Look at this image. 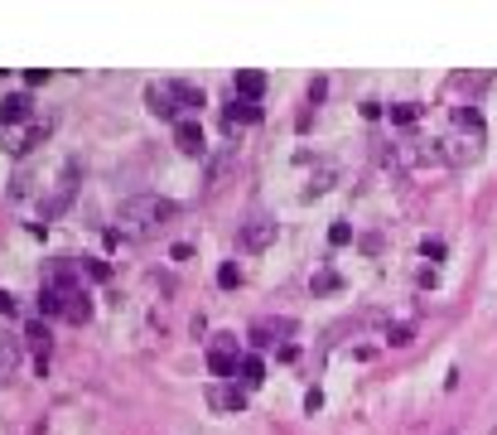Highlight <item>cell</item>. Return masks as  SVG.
<instances>
[{"label": "cell", "instance_id": "6da1fadb", "mask_svg": "<svg viewBox=\"0 0 497 435\" xmlns=\"http://www.w3.org/2000/svg\"><path fill=\"white\" fill-rule=\"evenodd\" d=\"M174 213H179L174 199H160V194H135V199L121 204V222H126L130 232H155L160 222H169Z\"/></svg>", "mask_w": 497, "mask_h": 435}, {"label": "cell", "instance_id": "7a4b0ae2", "mask_svg": "<svg viewBox=\"0 0 497 435\" xmlns=\"http://www.w3.org/2000/svg\"><path fill=\"white\" fill-rule=\"evenodd\" d=\"M439 155H444V165H473L483 155V126H478V116H464L454 136H439Z\"/></svg>", "mask_w": 497, "mask_h": 435}, {"label": "cell", "instance_id": "3957f363", "mask_svg": "<svg viewBox=\"0 0 497 435\" xmlns=\"http://www.w3.org/2000/svg\"><path fill=\"white\" fill-rule=\"evenodd\" d=\"M276 232H280V227H276V218L256 213V218H246V222H242V247H246V252H266V247L276 242Z\"/></svg>", "mask_w": 497, "mask_h": 435}, {"label": "cell", "instance_id": "277c9868", "mask_svg": "<svg viewBox=\"0 0 497 435\" xmlns=\"http://www.w3.org/2000/svg\"><path fill=\"white\" fill-rule=\"evenodd\" d=\"M208 368H212L217 377H232V372H237V334H217V338H212Z\"/></svg>", "mask_w": 497, "mask_h": 435}, {"label": "cell", "instance_id": "5b68a950", "mask_svg": "<svg viewBox=\"0 0 497 435\" xmlns=\"http://www.w3.org/2000/svg\"><path fill=\"white\" fill-rule=\"evenodd\" d=\"M174 145H179L184 155H208V145H203V126H199V116H179V121H174Z\"/></svg>", "mask_w": 497, "mask_h": 435}, {"label": "cell", "instance_id": "8992f818", "mask_svg": "<svg viewBox=\"0 0 497 435\" xmlns=\"http://www.w3.org/2000/svg\"><path fill=\"white\" fill-rule=\"evenodd\" d=\"M266 92V73H256V68H242L237 78H232V97H246V102H256Z\"/></svg>", "mask_w": 497, "mask_h": 435}, {"label": "cell", "instance_id": "52a82bcc", "mask_svg": "<svg viewBox=\"0 0 497 435\" xmlns=\"http://www.w3.org/2000/svg\"><path fill=\"white\" fill-rule=\"evenodd\" d=\"M29 111H34V102L24 92H10V97H0V126H19V121H29Z\"/></svg>", "mask_w": 497, "mask_h": 435}, {"label": "cell", "instance_id": "ba28073f", "mask_svg": "<svg viewBox=\"0 0 497 435\" xmlns=\"http://www.w3.org/2000/svg\"><path fill=\"white\" fill-rule=\"evenodd\" d=\"M145 102H150L155 116L174 121V88H169V83H150V88H145Z\"/></svg>", "mask_w": 497, "mask_h": 435}, {"label": "cell", "instance_id": "9c48e42d", "mask_svg": "<svg viewBox=\"0 0 497 435\" xmlns=\"http://www.w3.org/2000/svg\"><path fill=\"white\" fill-rule=\"evenodd\" d=\"M232 170H237V150H222V155H212V160H208V194H212V189H222Z\"/></svg>", "mask_w": 497, "mask_h": 435}, {"label": "cell", "instance_id": "30bf717a", "mask_svg": "<svg viewBox=\"0 0 497 435\" xmlns=\"http://www.w3.org/2000/svg\"><path fill=\"white\" fill-rule=\"evenodd\" d=\"M68 320H73V325H87V320H92V295H87V290H73V295H68Z\"/></svg>", "mask_w": 497, "mask_h": 435}, {"label": "cell", "instance_id": "8fae6325", "mask_svg": "<svg viewBox=\"0 0 497 435\" xmlns=\"http://www.w3.org/2000/svg\"><path fill=\"white\" fill-rule=\"evenodd\" d=\"M19 368V343L15 338H0V382H10Z\"/></svg>", "mask_w": 497, "mask_h": 435}, {"label": "cell", "instance_id": "7c38bea8", "mask_svg": "<svg viewBox=\"0 0 497 435\" xmlns=\"http://www.w3.org/2000/svg\"><path fill=\"white\" fill-rule=\"evenodd\" d=\"M227 121H261V107H256V102H246V97H232Z\"/></svg>", "mask_w": 497, "mask_h": 435}, {"label": "cell", "instance_id": "4fadbf2b", "mask_svg": "<svg viewBox=\"0 0 497 435\" xmlns=\"http://www.w3.org/2000/svg\"><path fill=\"white\" fill-rule=\"evenodd\" d=\"M174 88V102H184V107H203L208 97H203V88H194V83H169Z\"/></svg>", "mask_w": 497, "mask_h": 435}, {"label": "cell", "instance_id": "5bb4252c", "mask_svg": "<svg viewBox=\"0 0 497 435\" xmlns=\"http://www.w3.org/2000/svg\"><path fill=\"white\" fill-rule=\"evenodd\" d=\"M217 286H222V290L242 286V266H237V261H222V266H217Z\"/></svg>", "mask_w": 497, "mask_h": 435}, {"label": "cell", "instance_id": "9a60e30c", "mask_svg": "<svg viewBox=\"0 0 497 435\" xmlns=\"http://www.w3.org/2000/svg\"><path fill=\"white\" fill-rule=\"evenodd\" d=\"M391 121H396V126H410V121H420V102H396V107H391Z\"/></svg>", "mask_w": 497, "mask_h": 435}, {"label": "cell", "instance_id": "2e32d148", "mask_svg": "<svg viewBox=\"0 0 497 435\" xmlns=\"http://www.w3.org/2000/svg\"><path fill=\"white\" fill-rule=\"evenodd\" d=\"M333 179H338V170H319V174L309 179V189H304V194L314 199V194H323V189H333Z\"/></svg>", "mask_w": 497, "mask_h": 435}, {"label": "cell", "instance_id": "e0dca14e", "mask_svg": "<svg viewBox=\"0 0 497 435\" xmlns=\"http://www.w3.org/2000/svg\"><path fill=\"white\" fill-rule=\"evenodd\" d=\"M237 368H242V382H246V387H256V382H261V372H266V368H261V358H242Z\"/></svg>", "mask_w": 497, "mask_h": 435}, {"label": "cell", "instance_id": "ac0fdd59", "mask_svg": "<svg viewBox=\"0 0 497 435\" xmlns=\"http://www.w3.org/2000/svg\"><path fill=\"white\" fill-rule=\"evenodd\" d=\"M328 242H333V247H348V242H353V227H348V222H333V227H328Z\"/></svg>", "mask_w": 497, "mask_h": 435}, {"label": "cell", "instance_id": "d6986e66", "mask_svg": "<svg viewBox=\"0 0 497 435\" xmlns=\"http://www.w3.org/2000/svg\"><path fill=\"white\" fill-rule=\"evenodd\" d=\"M328 290H338V276L333 271H319L314 276V295H328Z\"/></svg>", "mask_w": 497, "mask_h": 435}, {"label": "cell", "instance_id": "ffe728a7", "mask_svg": "<svg viewBox=\"0 0 497 435\" xmlns=\"http://www.w3.org/2000/svg\"><path fill=\"white\" fill-rule=\"evenodd\" d=\"M387 338H391V348H405V343H415V329H410V325H396Z\"/></svg>", "mask_w": 497, "mask_h": 435}, {"label": "cell", "instance_id": "44dd1931", "mask_svg": "<svg viewBox=\"0 0 497 435\" xmlns=\"http://www.w3.org/2000/svg\"><path fill=\"white\" fill-rule=\"evenodd\" d=\"M24 83H29V88H39V83H49V68H29V73H24Z\"/></svg>", "mask_w": 497, "mask_h": 435}, {"label": "cell", "instance_id": "7402d4cb", "mask_svg": "<svg viewBox=\"0 0 497 435\" xmlns=\"http://www.w3.org/2000/svg\"><path fill=\"white\" fill-rule=\"evenodd\" d=\"M323 92H328V83H323V78H314V83H309V102H323Z\"/></svg>", "mask_w": 497, "mask_h": 435}, {"label": "cell", "instance_id": "603a6c76", "mask_svg": "<svg viewBox=\"0 0 497 435\" xmlns=\"http://www.w3.org/2000/svg\"><path fill=\"white\" fill-rule=\"evenodd\" d=\"M420 252H425V256H444V242H439V237H425V247H420Z\"/></svg>", "mask_w": 497, "mask_h": 435}, {"label": "cell", "instance_id": "cb8c5ba5", "mask_svg": "<svg viewBox=\"0 0 497 435\" xmlns=\"http://www.w3.org/2000/svg\"><path fill=\"white\" fill-rule=\"evenodd\" d=\"M319 407H323V392H319V387H314V392H304V411H319Z\"/></svg>", "mask_w": 497, "mask_h": 435}, {"label": "cell", "instance_id": "d4e9b609", "mask_svg": "<svg viewBox=\"0 0 497 435\" xmlns=\"http://www.w3.org/2000/svg\"><path fill=\"white\" fill-rule=\"evenodd\" d=\"M0 315H15V295H5V290H0Z\"/></svg>", "mask_w": 497, "mask_h": 435}]
</instances>
